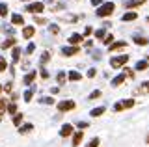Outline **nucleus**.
<instances>
[{
    "label": "nucleus",
    "instance_id": "f257e3e1",
    "mask_svg": "<svg viewBox=\"0 0 149 147\" xmlns=\"http://www.w3.org/2000/svg\"><path fill=\"white\" fill-rule=\"evenodd\" d=\"M114 10H116V4H114V2H104L101 8H97L95 15H97V17H102V19H104V17H110L112 13H114Z\"/></svg>",
    "mask_w": 149,
    "mask_h": 147
},
{
    "label": "nucleus",
    "instance_id": "f03ea898",
    "mask_svg": "<svg viewBox=\"0 0 149 147\" xmlns=\"http://www.w3.org/2000/svg\"><path fill=\"white\" fill-rule=\"evenodd\" d=\"M43 10H45V2H32L24 8V11L28 13H41Z\"/></svg>",
    "mask_w": 149,
    "mask_h": 147
},
{
    "label": "nucleus",
    "instance_id": "7ed1b4c3",
    "mask_svg": "<svg viewBox=\"0 0 149 147\" xmlns=\"http://www.w3.org/2000/svg\"><path fill=\"white\" fill-rule=\"evenodd\" d=\"M129 62V56H114V58H110V67H114V69H118L121 65H125V63Z\"/></svg>",
    "mask_w": 149,
    "mask_h": 147
},
{
    "label": "nucleus",
    "instance_id": "20e7f679",
    "mask_svg": "<svg viewBox=\"0 0 149 147\" xmlns=\"http://www.w3.org/2000/svg\"><path fill=\"white\" fill-rule=\"evenodd\" d=\"M74 101H60L58 103V110L60 112H71V110H74Z\"/></svg>",
    "mask_w": 149,
    "mask_h": 147
},
{
    "label": "nucleus",
    "instance_id": "39448f33",
    "mask_svg": "<svg viewBox=\"0 0 149 147\" xmlns=\"http://www.w3.org/2000/svg\"><path fill=\"white\" fill-rule=\"evenodd\" d=\"M80 52V47H62V54L65 58H71V56H77V54Z\"/></svg>",
    "mask_w": 149,
    "mask_h": 147
},
{
    "label": "nucleus",
    "instance_id": "423d86ee",
    "mask_svg": "<svg viewBox=\"0 0 149 147\" xmlns=\"http://www.w3.org/2000/svg\"><path fill=\"white\" fill-rule=\"evenodd\" d=\"M74 134V128L73 125H69V123H65V125H62V128H60V136L62 138H69Z\"/></svg>",
    "mask_w": 149,
    "mask_h": 147
},
{
    "label": "nucleus",
    "instance_id": "0eeeda50",
    "mask_svg": "<svg viewBox=\"0 0 149 147\" xmlns=\"http://www.w3.org/2000/svg\"><path fill=\"white\" fill-rule=\"evenodd\" d=\"M125 80H127V73H119L118 76H114V78H112L110 86H112V88H118V86H121Z\"/></svg>",
    "mask_w": 149,
    "mask_h": 147
},
{
    "label": "nucleus",
    "instance_id": "6e6552de",
    "mask_svg": "<svg viewBox=\"0 0 149 147\" xmlns=\"http://www.w3.org/2000/svg\"><path fill=\"white\" fill-rule=\"evenodd\" d=\"M82 41H84V35H80V34H71L69 35V43H71L73 47H78Z\"/></svg>",
    "mask_w": 149,
    "mask_h": 147
},
{
    "label": "nucleus",
    "instance_id": "1a4fd4ad",
    "mask_svg": "<svg viewBox=\"0 0 149 147\" xmlns=\"http://www.w3.org/2000/svg\"><path fill=\"white\" fill-rule=\"evenodd\" d=\"M136 19H138V13L136 11H127V13L121 15V21H123V22H130V21H136Z\"/></svg>",
    "mask_w": 149,
    "mask_h": 147
},
{
    "label": "nucleus",
    "instance_id": "9d476101",
    "mask_svg": "<svg viewBox=\"0 0 149 147\" xmlns=\"http://www.w3.org/2000/svg\"><path fill=\"white\" fill-rule=\"evenodd\" d=\"M82 140H84V132L82 130H77L73 134V147H78V145L82 144Z\"/></svg>",
    "mask_w": 149,
    "mask_h": 147
},
{
    "label": "nucleus",
    "instance_id": "9b49d317",
    "mask_svg": "<svg viewBox=\"0 0 149 147\" xmlns=\"http://www.w3.org/2000/svg\"><path fill=\"white\" fill-rule=\"evenodd\" d=\"M36 76H37V71H30V73L24 76V78H22V84H24V86H30L32 82L36 80Z\"/></svg>",
    "mask_w": 149,
    "mask_h": 147
},
{
    "label": "nucleus",
    "instance_id": "f8f14e48",
    "mask_svg": "<svg viewBox=\"0 0 149 147\" xmlns=\"http://www.w3.org/2000/svg\"><path fill=\"white\" fill-rule=\"evenodd\" d=\"M34 34H36V26H24L22 28V37L24 39H30Z\"/></svg>",
    "mask_w": 149,
    "mask_h": 147
},
{
    "label": "nucleus",
    "instance_id": "ddd939ff",
    "mask_svg": "<svg viewBox=\"0 0 149 147\" xmlns=\"http://www.w3.org/2000/svg\"><path fill=\"white\" fill-rule=\"evenodd\" d=\"M136 93L138 95H147L149 93V80H146V82L140 84V88H136Z\"/></svg>",
    "mask_w": 149,
    "mask_h": 147
},
{
    "label": "nucleus",
    "instance_id": "4468645a",
    "mask_svg": "<svg viewBox=\"0 0 149 147\" xmlns=\"http://www.w3.org/2000/svg\"><path fill=\"white\" fill-rule=\"evenodd\" d=\"M147 67H149V62H147V60H138L136 65H134V71H146Z\"/></svg>",
    "mask_w": 149,
    "mask_h": 147
},
{
    "label": "nucleus",
    "instance_id": "2eb2a0df",
    "mask_svg": "<svg viewBox=\"0 0 149 147\" xmlns=\"http://www.w3.org/2000/svg\"><path fill=\"white\" fill-rule=\"evenodd\" d=\"M123 47H127V41H116V43H112L108 50L110 52H114V50H119V49H123Z\"/></svg>",
    "mask_w": 149,
    "mask_h": 147
},
{
    "label": "nucleus",
    "instance_id": "dca6fc26",
    "mask_svg": "<svg viewBox=\"0 0 149 147\" xmlns=\"http://www.w3.org/2000/svg\"><path fill=\"white\" fill-rule=\"evenodd\" d=\"M143 2H146V0H125V8H127V10H132V8H136Z\"/></svg>",
    "mask_w": 149,
    "mask_h": 147
},
{
    "label": "nucleus",
    "instance_id": "f3484780",
    "mask_svg": "<svg viewBox=\"0 0 149 147\" xmlns=\"http://www.w3.org/2000/svg\"><path fill=\"white\" fill-rule=\"evenodd\" d=\"M132 41H134L136 45H140V47H146V45L149 43V39L142 37V35H132Z\"/></svg>",
    "mask_w": 149,
    "mask_h": 147
},
{
    "label": "nucleus",
    "instance_id": "a211bd4d",
    "mask_svg": "<svg viewBox=\"0 0 149 147\" xmlns=\"http://www.w3.org/2000/svg\"><path fill=\"white\" fill-rule=\"evenodd\" d=\"M11 22L17 24V26H22V24H24V17L19 15V13H15V15H11Z\"/></svg>",
    "mask_w": 149,
    "mask_h": 147
},
{
    "label": "nucleus",
    "instance_id": "6ab92c4d",
    "mask_svg": "<svg viewBox=\"0 0 149 147\" xmlns=\"http://www.w3.org/2000/svg\"><path fill=\"white\" fill-rule=\"evenodd\" d=\"M104 112H106L104 106H97V108H93L91 112H90V116H91V117H99V116H102Z\"/></svg>",
    "mask_w": 149,
    "mask_h": 147
},
{
    "label": "nucleus",
    "instance_id": "aec40b11",
    "mask_svg": "<svg viewBox=\"0 0 149 147\" xmlns=\"http://www.w3.org/2000/svg\"><path fill=\"white\" fill-rule=\"evenodd\" d=\"M30 130H34V125H32V123H26V125L19 127V134H28Z\"/></svg>",
    "mask_w": 149,
    "mask_h": 147
},
{
    "label": "nucleus",
    "instance_id": "412c9836",
    "mask_svg": "<svg viewBox=\"0 0 149 147\" xmlns=\"http://www.w3.org/2000/svg\"><path fill=\"white\" fill-rule=\"evenodd\" d=\"M67 76H69V80H71V82H78V80L82 78V75H80L78 71H69Z\"/></svg>",
    "mask_w": 149,
    "mask_h": 147
},
{
    "label": "nucleus",
    "instance_id": "4be33fe9",
    "mask_svg": "<svg viewBox=\"0 0 149 147\" xmlns=\"http://www.w3.org/2000/svg\"><path fill=\"white\" fill-rule=\"evenodd\" d=\"M22 119H24V114H15V116H13V125H15V127H21V123H22Z\"/></svg>",
    "mask_w": 149,
    "mask_h": 147
},
{
    "label": "nucleus",
    "instance_id": "5701e85b",
    "mask_svg": "<svg viewBox=\"0 0 149 147\" xmlns=\"http://www.w3.org/2000/svg\"><path fill=\"white\" fill-rule=\"evenodd\" d=\"M15 43H17L15 37H9V39H6V41L2 43V49L6 50V49H9V47H15Z\"/></svg>",
    "mask_w": 149,
    "mask_h": 147
},
{
    "label": "nucleus",
    "instance_id": "b1692460",
    "mask_svg": "<svg viewBox=\"0 0 149 147\" xmlns=\"http://www.w3.org/2000/svg\"><path fill=\"white\" fill-rule=\"evenodd\" d=\"M67 78H69V76H65V73H63V71H60L58 75H56V80H58V84H60V86H63Z\"/></svg>",
    "mask_w": 149,
    "mask_h": 147
},
{
    "label": "nucleus",
    "instance_id": "393cba45",
    "mask_svg": "<svg viewBox=\"0 0 149 147\" xmlns=\"http://www.w3.org/2000/svg\"><path fill=\"white\" fill-rule=\"evenodd\" d=\"M106 35H108V34H106V28H104V26H102V28H99V30L95 32V37H97V39H102V41H104Z\"/></svg>",
    "mask_w": 149,
    "mask_h": 147
},
{
    "label": "nucleus",
    "instance_id": "a878e982",
    "mask_svg": "<svg viewBox=\"0 0 149 147\" xmlns=\"http://www.w3.org/2000/svg\"><path fill=\"white\" fill-rule=\"evenodd\" d=\"M121 104H123V108L127 110V108H132L134 104H136V101L134 99H125V101H121Z\"/></svg>",
    "mask_w": 149,
    "mask_h": 147
},
{
    "label": "nucleus",
    "instance_id": "bb28decb",
    "mask_svg": "<svg viewBox=\"0 0 149 147\" xmlns=\"http://www.w3.org/2000/svg\"><path fill=\"white\" fill-rule=\"evenodd\" d=\"M11 60H13V63H17L19 62V60H21V49H19V47H15V49H13V54H11Z\"/></svg>",
    "mask_w": 149,
    "mask_h": 147
},
{
    "label": "nucleus",
    "instance_id": "cd10ccee",
    "mask_svg": "<svg viewBox=\"0 0 149 147\" xmlns=\"http://www.w3.org/2000/svg\"><path fill=\"white\" fill-rule=\"evenodd\" d=\"M32 97H34V89H26L24 95H22V99H24V103H30Z\"/></svg>",
    "mask_w": 149,
    "mask_h": 147
},
{
    "label": "nucleus",
    "instance_id": "c85d7f7f",
    "mask_svg": "<svg viewBox=\"0 0 149 147\" xmlns=\"http://www.w3.org/2000/svg\"><path fill=\"white\" fill-rule=\"evenodd\" d=\"M49 60H50V52H49V50H45V52L41 54V65H45Z\"/></svg>",
    "mask_w": 149,
    "mask_h": 147
},
{
    "label": "nucleus",
    "instance_id": "c756f323",
    "mask_svg": "<svg viewBox=\"0 0 149 147\" xmlns=\"http://www.w3.org/2000/svg\"><path fill=\"white\" fill-rule=\"evenodd\" d=\"M99 144H101L99 138H91V140L88 141V145H86V147H99Z\"/></svg>",
    "mask_w": 149,
    "mask_h": 147
},
{
    "label": "nucleus",
    "instance_id": "7c9ffc66",
    "mask_svg": "<svg viewBox=\"0 0 149 147\" xmlns=\"http://www.w3.org/2000/svg\"><path fill=\"white\" fill-rule=\"evenodd\" d=\"M8 15V4L0 2V17H6Z\"/></svg>",
    "mask_w": 149,
    "mask_h": 147
},
{
    "label": "nucleus",
    "instance_id": "2f4dec72",
    "mask_svg": "<svg viewBox=\"0 0 149 147\" xmlns=\"http://www.w3.org/2000/svg\"><path fill=\"white\" fill-rule=\"evenodd\" d=\"M6 69H8V62H6V58L0 56V73H4Z\"/></svg>",
    "mask_w": 149,
    "mask_h": 147
},
{
    "label": "nucleus",
    "instance_id": "473e14b6",
    "mask_svg": "<svg viewBox=\"0 0 149 147\" xmlns=\"http://www.w3.org/2000/svg\"><path fill=\"white\" fill-rule=\"evenodd\" d=\"M39 103H41V104H54V99H52V97H41Z\"/></svg>",
    "mask_w": 149,
    "mask_h": 147
},
{
    "label": "nucleus",
    "instance_id": "72a5a7b5",
    "mask_svg": "<svg viewBox=\"0 0 149 147\" xmlns=\"http://www.w3.org/2000/svg\"><path fill=\"white\" fill-rule=\"evenodd\" d=\"M102 43H104L106 47H110V45L114 43V35H112V34H108V35H106V37H104V41H102Z\"/></svg>",
    "mask_w": 149,
    "mask_h": 147
},
{
    "label": "nucleus",
    "instance_id": "f704fd0d",
    "mask_svg": "<svg viewBox=\"0 0 149 147\" xmlns=\"http://www.w3.org/2000/svg\"><path fill=\"white\" fill-rule=\"evenodd\" d=\"M8 114H13V116H15V114H17V104H15V103L8 104Z\"/></svg>",
    "mask_w": 149,
    "mask_h": 147
},
{
    "label": "nucleus",
    "instance_id": "c9c22d12",
    "mask_svg": "<svg viewBox=\"0 0 149 147\" xmlns=\"http://www.w3.org/2000/svg\"><path fill=\"white\" fill-rule=\"evenodd\" d=\"M101 97V91L99 89H95V91H91V93H90V99L93 101V99H99Z\"/></svg>",
    "mask_w": 149,
    "mask_h": 147
},
{
    "label": "nucleus",
    "instance_id": "e433bc0d",
    "mask_svg": "<svg viewBox=\"0 0 149 147\" xmlns=\"http://www.w3.org/2000/svg\"><path fill=\"white\" fill-rule=\"evenodd\" d=\"M77 127H78V130H80V128H88V127H90V123H88V121H78Z\"/></svg>",
    "mask_w": 149,
    "mask_h": 147
},
{
    "label": "nucleus",
    "instance_id": "4c0bfd02",
    "mask_svg": "<svg viewBox=\"0 0 149 147\" xmlns=\"http://www.w3.org/2000/svg\"><path fill=\"white\" fill-rule=\"evenodd\" d=\"M97 75V69L95 67H91V69H88V78H93V76Z\"/></svg>",
    "mask_w": 149,
    "mask_h": 147
},
{
    "label": "nucleus",
    "instance_id": "58836bf2",
    "mask_svg": "<svg viewBox=\"0 0 149 147\" xmlns=\"http://www.w3.org/2000/svg\"><path fill=\"white\" fill-rule=\"evenodd\" d=\"M34 50H36V45H34V43H30V45L26 47V54H32Z\"/></svg>",
    "mask_w": 149,
    "mask_h": 147
},
{
    "label": "nucleus",
    "instance_id": "ea45409f",
    "mask_svg": "<svg viewBox=\"0 0 149 147\" xmlns=\"http://www.w3.org/2000/svg\"><path fill=\"white\" fill-rule=\"evenodd\" d=\"M114 110H116V112H121V110H125V108H123V104H121V103H116L114 104Z\"/></svg>",
    "mask_w": 149,
    "mask_h": 147
},
{
    "label": "nucleus",
    "instance_id": "a19ab883",
    "mask_svg": "<svg viewBox=\"0 0 149 147\" xmlns=\"http://www.w3.org/2000/svg\"><path fill=\"white\" fill-rule=\"evenodd\" d=\"M39 71H41V76H43V78H49V73H47V69H45V67H41Z\"/></svg>",
    "mask_w": 149,
    "mask_h": 147
},
{
    "label": "nucleus",
    "instance_id": "79ce46f5",
    "mask_svg": "<svg viewBox=\"0 0 149 147\" xmlns=\"http://www.w3.org/2000/svg\"><path fill=\"white\" fill-rule=\"evenodd\" d=\"M125 71H127V76H129V78H132V76H134V71H132V69L125 67Z\"/></svg>",
    "mask_w": 149,
    "mask_h": 147
},
{
    "label": "nucleus",
    "instance_id": "37998d69",
    "mask_svg": "<svg viewBox=\"0 0 149 147\" xmlns=\"http://www.w3.org/2000/svg\"><path fill=\"white\" fill-rule=\"evenodd\" d=\"M50 32H52V34H58V32H60V28H58L56 24H50Z\"/></svg>",
    "mask_w": 149,
    "mask_h": 147
},
{
    "label": "nucleus",
    "instance_id": "c03bdc74",
    "mask_svg": "<svg viewBox=\"0 0 149 147\" xmlns=\"http://www.w3.org/2000/svg\"><path fill=\"white\" fill-rule=\"evenodd\" d=\"M90 2L93 4V6H97V8H101V6H102V2H101V0H90Z\"/></svg>",
    "mask_w": 149,
    "mask_h": 147
},
{
    "label": "nucleus",
    "instance_id": "a18cd8bd",
    "mask_svg": "<svg viewBox=\"0 0 149 147\" xmlns=\"http://www.w3.org/2000/svg\"><path fill=\"white\" fill-rule=\"evenodd\" d=\"M36 22H37V24H45V19H43V17H36Z\"/></svg>",
    "mask_w": 149,
    "mask_h": 147
},
{
    "label": "nucleus",
    "instance_id": "49530a36",
    "mask_svg": "<svg viewBox=\"0 0 149 147\" xmlns=\"http://www.w3.org/2000/svg\"><path fill=\"white\" fill-rule=\"evenodd\" d=\"M91 34V26H86V30H84V35H90Z\"/></svg>",
    "mask_w": 149,
    "mask_h": 147
},
{
    "label": "nucleus",
    "instance_id": "de8ad7c7",
    "mask_svg": "<svg viewBox=\"0 0 149 147\" xmlns=\"http://www.w3.org/2000/svg\"><path fill=\"white\" fill-rule=\"evenodd\" d=\"M146 144H147V145H149V134H147V136H146Z\"/></svg>",
    "mask_w": 149,
    "mask_h": 147
},
{
    "label": "nucleus",
    "instance_id": "09e8293b",
    "mask_svg": "<svg viewBox=\"0 0 149 147\" xmlns=\"http://www.w3.org/2000/svg\"><path fill=\"white\" fill-rule=\"evenodd\" d=\"M43 2H50V4H52V2H54V0H43Z\"/></svg>",
    "mask_w": 149,
    "mask_h": 147
},
{
    "label": "nucleus",
    "instance_id": "8fccbe9b",
    "mask_svg": "<svg viewBox=\"0 0 149 147\" xmlns=\"http://www.w3.org/2000/svg\"><path fill=\"white\" fill-rule=\"evenodd\" d=\"M22 2H28V0H22Z\"/></svg>",
    "mask_w": 149,
    "mask_h": 147
},
{
    "label": "nucleus",
    "instance_id": "3c124183",
    "mask_svg": "<svg viewBox=\"0 0 149 147\" xmlns=\"http://www.w3.org/2000/svg\"><path fill=\"white\" fill-rule=\"evenodd\" d=\"M0 91H2V86H0Z\"/></svg>",
    "mask_w": 149,
    "mask_h": 147
},
{
    "label": "nucleus",
    "instance_id": "603ef678",
    "mask_svg": "<svg viewBox=\"0 0 149 147\" xmlns=\"http://www.w3.org/2000/svg\"><path fill=\"white\" fill-rule=\"evenodd\" d=\"M147 62H149V56H147Z\"/></svg>",
    "mask_w": 149,
    "mask_h": 147
},
{
    "label": "nucleus",
    "instance_id": "864d4df0",
    "mask_svg": "<svg viewBox=\"0 0 149 147\" xmlns=\"http://www.w3.org/2000/svg\"><path fill=\"white\" fill-rule=\"evenodd\" d=\"M0 121H2V117H0Z\"/></svg>",
    "mask_w": 149,
    "mask_h": 147
},
{
    "label": "nucleus",
    "instance_id": "5fc2aeb1",
    "mask_svg": "<svg viewBox=\"0 0 149 147\" xmlns=\"http://www.w3.org/2000/svg\"><path fill=\"white\" fill-rule=\"evenodd\" d=\"M147 21H149V17H147Z\"/></svg>",
    "mask_w": 149,
    "mask_h": 147
}]
</instances>
